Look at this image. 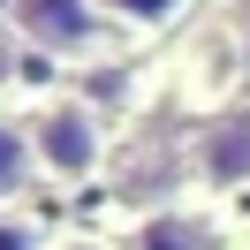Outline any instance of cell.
<instances>
[{"instance_id":"obj_1","label":"cell","mask_w":250,"mask_h":250,"mask_svg":"<svg viewBox=\"0 0 250 250\" xmlns=\"http://www.w3.org/2000/svg\"><path fill=\"white\" fill-rule=\"evenodd\" d=\"M31 152H38V182H53V189H83V182H99L106 174V152H114V137H106V114L91 106L83 91H46L31 106Z\"/></svg>"},{"instance_id":"obj_2","label":"cell","mask_w":250,"mask_h":250,"mask_svg":"<svg viewBox=\"0 0 250 250\" xmlns=\"http://www.w3.org/2000/svg\"><path fill=\"white\" fill-rule=\"evenodd\" d=\"M8 38L46 61H91L106 46L99 0H8Z\"/></svg>"},{"instance_id":"obj_3","label":"cell","mask_w":250,"mask_h":250,"mask_svg":"<svg viewBox=\"0 0 250 250\" xmlns=\"http://www.w3.org/2000/svg\"><path fill=\"white\" fill-rule=\"evenodd\" d=\"M129 250H228L220 205H152L129 228Z\"/></svg>"},{"instance_id":"obj_4","label":"cell","mask_w":250,"mask_h":250,"mask_svg":"<svg viewBox=\"0 0 250 250\" xmlns=\"http://www.w3.org/2000/svg\"><path fill=\"white\" fill-rule=\"evenodd\" d=\"M197 174L212 189L250 182V106H212V122L197 129Z\"/></svg>"},{"instance_id":"obj_5","label":"cell","mask_w":250,"mask_h":250,"mask_svg":"<svg viewBox=\"0 0 250 250\" xmlns=\"http://www.w3.org/2000/svg\"><path fill=\"white\" fill-rule=\"evenodd\" d=\"M38 182V152H31V129L23 122H0V212H23Z\"/></svg>"},{"instance_id":"obj_6","label":"cell","mask_w":250,"mask_h":250,"mask_svg":"<svg viewBox=\"0 0 250 250\" xmlns=\"http://www.w3.org/2000/svg\"><path fill=\"white\" fill-rule=\"evenodd\" d=\"M99 16H106V31H174V23L189 16V0H99Z\"/></svg>"},{"instance_id":"obj_7","label":"cell","mask_w":250,"mask_h":250,"mask_svg":"<svg viewBox=\"0 0 250 250\" xmlns=\"http://www.w3.org/2000/svg\"><path fill=\"white\" fill-rule=\"evenodd\" d=\"M0 250H53V228L31 212H0Z\"/></svg>"},{"instance_id":"obj_8","label":"cell","mask_w":250,"mask_h":250,"mask_svg":"<svg viewBox=\"0 0 250 250\" xmlns=\"http://www.w3.org/2000/svg\"><path fill=\"white\" fill-rule=\"evenodd\" d=\"M53 250H114L106 235H53Z\"/></svg>"}]
</instances>
